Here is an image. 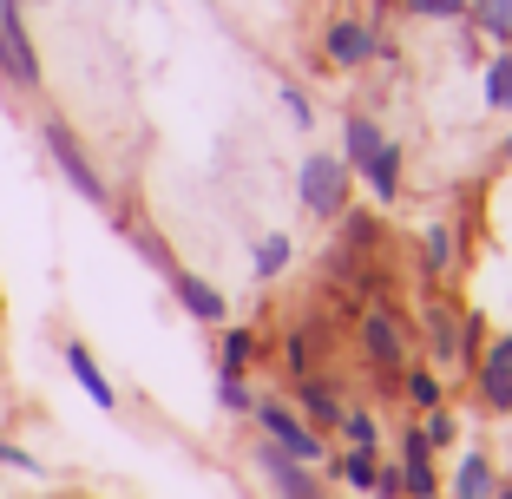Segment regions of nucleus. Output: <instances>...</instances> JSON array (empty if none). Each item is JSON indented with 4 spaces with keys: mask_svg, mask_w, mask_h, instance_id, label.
I'll return each instance as SVG.
<instances>
[{
    "mask_svg": "<svg viewBox=\"0 0 512 499\" xmlns=\"http://www.w3.org/2000/svg\"><path fill=\"white\" fill-rule=\"evenodd\" d=\"M46 132V152H53V165L66 171V184H73L79 197H86V204H112V191H106V178H99V171H92V158H86V145H79L73 132H66V119H46L40 125Z\"/></svg>",
    "mask_w": 512,
    "mask_h": 499,
    "instance_id": "f257e3e1",
    "label": "nucleus"
},
{
    "mask_svg": "<svg viewBox=\"0 0 512 499\" xmlns=\"http://www.w3.org/2000/svg\"><path fill=\"white\" fill-rule=\"evenodd\" d=\"M0 73L14 79L20 92L40 86V53L27 40V20H20V0H0Z\"/></svg>",
    "mask_w": 512,
    "mask_h": 499,
    "instance_id": "f03ea898",
    "label": "nucleus"
},
{
    "mask_svg": "<svg viewBox=\"0 0 512 499\" xmlns=\"http://www.w3.org/2000/svg\"><path fill=\"white\" fill-rule=\"evenodd\" d=\"M256 421H263L270 447H283L289 460H302V467H309V460H322V434L302 421V414H289L283 401H256Z\"/></svg>",
    "mask_w": 512,
    "mask_h": 499,
    "instance_id": "7ed1b4c3",
    "label": "nucleus"
},
{
    "mask_svg": "<svg viewBox=\"0 0 512 499\" xmlns=\"http://www.w3.org/2000/svg\"><path fill=\"white\" fill-rule=\"evenodd\" d=\"M302 204L316 217H342L348 211V165L329 152H316L309 165H302Z\"/></svg>",
    "mask_w": 512,
    "mask_h": 499,
    "instance_id": "20e7f679",
    "label": "nucleus"
},
{
    "mask_svg": "<svg viewBox=\"0 0 512 499\" xmlns=\"http://www.w3.org/2000/svg\"><path fill=\"white\" fill-rule=\"evenodd\" d=\"M362 342H368V362L381 368V375H401V362H407V335H401V322H394V309H368L362 316Z\"/></svg>",
    "mask_w": 512,
    "mask_h": 499,
    "instance_id": "39448f33",
    "label": "nucleus"
},
{
    "mask_svg": "<svg viewBox=\"0 0 512 499\" xmlns=\"http://www.w3.org/2000/svg\"><path fill=\"white\" fill-rule=\"evenodd\" d=\"M263 473H270L276 499H322V486L302 473V460H289L283 447H263Z\"/></svg>",
    "mask_w": 512,
    "mask_h": 499,
    "instance_id": "423d86ee",
    "label": "nucleus"
},
{
    "mask_svg": "<svg viewBox=\"0 0 512 499\" xmlns=\"http://www.w3.org/2000/svg\"><path fill=\"white\" fill-rule=\"evenodd\" d=\"M322 46H329V60H335V66H362V60H375V33H368L362 20H335Z\"/></svg>",
    "mask_w": 512,
    "mask_h": 499,
    "instance_id": "0eeeda50",
    "label": "nucleus"
},
{
    "mask_svg": "<svg viewBox=\"0 0 512 499\" xmlns=\"http://www.w3.org/2000/svg\"><path fill=\"white\" fill-rule=\"evenodd\" d=\"M480 394L493 408H512V342H493L480 355Z\"/></svg>",
    "mask_w": 512,
    "mask_h": 499,
    "instance_id": "6e6552de",
    "label": "nucleus"
},
{
    "mask_svg": "<svg viewBox=\"0 0 512 499\" xmlns=\"http://www.w3.org/2000/svg\"><path fill=\"white\" fill-rule=\"evenodd\" d=\"M66 368H73V381L92 394V401H99V408H119V388L99 375V362H92V348H86V342H66Z\"/></svg>",
    "mask_w": 512,
    "mask_h": 499,
    "instance_id": "1a4fd4ad",
    "label": "nucleus"
},
{
    "mask_svg": "<svg viewBox=\"0 0 512 499\" xmlns=\"http://www.w3.org/2000/svg\"><path fill=\"white\" fill-rule=\"evenodd\" d=\"M171 289H178V303L191 309L197 322H224V296H217L204 276H191V270H171Z\"/></svg>",
    "mask_w": 512,
    "mask_h": 499,
    "instance_id": "9d476101",
    "label": "nucleus"
},
{
    "mask_svg": "<svg viewBox=\"0 0 512 499\" xmlns=\"http://www.w3.org/2000/svg\"><path fill=\"white\" fill-rule=\"evenodd\" d=\"M296 401H302V414H309L316 427H342V401L329 394V381L302 375V381H296Z\"/></svg>",
    "mask_w": 512,
    "mask_h": 499,
    "instance_id": "9b49d317",
    "label": "nucleus"
},
{
    "mask_svg": "<svg viewBox=\"0 0 512 499\" xmlns=\"http://www.w3.org/2000/svg\"><path fill=\"white\" fill-rule=\"evenodd\" d=\"M362 178L375 184V197H381V204H394V191H401V152H394L388 138L375 145V158L362 165Z\"/></svg>",
    "mask_w": 512,
    "mask_h": 499,
    "instance_id": "f8f14e48",
    "label": "nucleus"
},
{
    "mask_svg": "<svg viewBox=\"0 0 512 499\" xmlns=\"http://www.w3.org/2000/svg\"><path fill=\"white\" fill-rule=\"evenodd\" d=\"M467 14H473V27H480L486 40L512 46V0H467Z\"/></svg>",
    "mask_w": 512,
    "mask_h": 499,
    "instance_id": "ddd939ff",
    "label": "nucleus"
},
{
    "mask_svg": "<svg viewBox=\"0 0 512 499\" xmlns=\"http://www.w3.org/2000/svg\"><path fill=\"white\" fill-rule=\"evenodd\" d=\"M493 467H486V454H467L460 460V480H453V499H493Z\"/></svg>",
    "mask_w": 512,
    "mask_h": 499,
    "instance_id": "4468645a",
    "label": "nucleus"
},
{
    "mask_svg": "<svg viewBox=\"0 0 512 499\" xmlns=\"http://www.w3.org/2000/svg\"><path fill=\"white\" fill-rule=\"evenodd\" d=\"M427 342H434L440 362H453L460 355V316L453 309H427Z\"/></svg>",
    "mask_w": 512,
    "mask_h": 499,
    "instance_id": "2eb2a0df",
    "label": "nucleus"
},
{
    "mask_svg": "<svg viewBox=\"0 0 512 499\" xmlns=\"http://www.w3.org/2000/svg\"><path fill=\"white\" fill-rule=\"evenodd\" d=\"M375 145H381L375 119H348V158H342V165H355V171H362L368 158H375Z\"/></svg>",
    "mask_w": 512,
    "mask_h": 499,
    "instance_id": "dca6fc26",
    "label": "nucleus"
},
{
    "mask_svg": "<svg viewBox=\"0 0 512 499\" xmlns=\"http://www.w3.org/2000/svg\"><path fill=\"white\" fill-rule=\"evenodd\" d=\"M335 473H342V486L368 493V486H375V454H362V447H348V454L335 460Z\"/></svg>",
    "mask_w": 512,
    "mask_h": 499,
    "instance_id": "f3484780",
    "label": "nucleus"
},
{
    "mask_svg": "<svg viewBox=\"0 0 512 499\" xmlns=\"http://www.w3.org/2000/svg\"><path fill=\"white\" fill-rule=\"evenodd\" d=\"M217 355H224V375H243L250 355H256V335L250 329H224V348H217Z\"/></svg>",
    "mask_w": 512,
    "mask_h": 499,
    "instance_id": "a211bd4d",
    "label": "nucleus"
},
{
    "mask_svg": "<svg viewBox=\"0 0 512 499\" xmlns=\"http://www.w3.org/2000/svg\"><path fill=\"white\" fill-rule=\"evenodd\" d=\"M486 99H493L499 112H512V53H499V60L486 66Z\"/></svg>",
    "mask_w": 512,
    "mask_h": 499,
    "instance_id": "6ab92c4d",
    "label": "nucleus"
},
{
    "mask_svg": "<svg viewBox=\"0 0 512 499\" xmlns=\"http://www.w3.org/2000/svg\"><path fill=\"white\" fill-rule=\"evenodd\" d=\"M407 401H414V408H440V375L434 368H407Z\"/></svg>",
    "mask_w": 512,
    "mask_h": 499,
    "instance_id": "aec40b11",
    "label": "nucleus"
},
{
    "mask_svg": "<svg viewBox=\"0 0 512 499\" xmlns=\"http://www.w3.org/2000/svg\"><path fill=\"white\" fill-rule=\"evenodd\" d=\"M289 270V237H263L256 243V276H283Z\"/></svg>",
    "mask_w": 512,
    "mask_h": 499,
    "instance_id": "412c9836",
    "label": "nucleus"
},
{
    "mask_svg": "<svg viewBox=\"0 0 512 499\" xmlns=\"http://www.w3.org/2000/svg\"><path fill=\"white\" fill-rule=\"evenodd\" d=\"M440 270H453V230L447 224L427 230V276H440Z\"/></svg>",
    "mask_w": 512,
    "mask_h": 499,
    "instance_id": "4be33fe9",
    "label": "nucleus"
},
{
    "mask_svg": "<svg viewBox=\"0 0 512 499\" xmlns=\"http://www.w3.org/2000/svg\"><path fill=\"white\" fill-rule=\"evenodd\" d=\"M342 427H348V447H362V454H375V440H381V427H375V414H342Z\"/></svg>",
    "mask_w": 512,
    "mask_h": 499,
    "instance_id": "5701e85b",
    "label": "nucleus"
},
{
    "mask_svg": "<svg viewBox=\"0 0 512 499\" xmlns=\"http://www.w3.org/2000/svg\"><path fill=\"white\" fill-rule=\"evenodd\" d=\"M453 434H460V427H453V414H447V408H427V427H421L427 447H447Z\"/></svg>",
    "mask_w": 512,
    "mask_h": 499,
    "instance_id": "b1692460",
    "label": "nucleus"
},
{
    "mask_svg": "<svg viewBox=\"0 0 512 499\" xmlns=\"http://www.w3.org/2000/svg\"><path fill=\"white\" fill-rule=\"evenodd\" d=\"M407 14H427V20H460L467 0H407Z\"/></svg>",
    "mask_w": 512,
    "mask_h": 499,
    "instance_id": "393cba45",
    "label": "nucleus"
},
{
    "mask_svg": "<svg viewBox=\"0 0 512 499\" xmlns=\"http://www.w3.org/2000/svg\"><path fill=\"white\" fill-rule=\"evenodd\" d=\"M217 401H224L230 414H250V388H243V375H224V381H217Z\"/></svg>",
    "mask_w": 512,
    "mask_h": 499,
    "instance_id": "a878e982",
    "label": "nucleus"
},
{
    "mask_svg": "<svg viewBox=\"0 0 512 499\" xmlns=\"http://www.w3.org/2000/svg\"><path fill=\"white\" fill-rule=\"evenodd\" d=\"M283 362H289V375H309V342H302V335H289V342H283Z\"/></svg>",
    "mask_w": 512,
    "mask_h": 499,
    "instance_id": "bb28decb",
    "label": "nucleus"
},
{
    "mask_svg": "<svg viewBox=\"0 0 512 499\" xmlns=\"http://www.w3.org/2000/svg\"><path fill=\"white\" fill-rule=\"evenodd\" d=\"M368 493H381V499H407V486H401V473L394 467H375V486Z\"/></svg>",
    "mask_w": 512,
    "mask_h": 499,
    "instance_id": "cd10ccee",
    "label": "nucleus"
},
{
    "mask_svg": "<svg viewBox=\"0 0 512 499\" xmlns=\"http://www.w3.org/2000/svg\"><path fill=\"white\" fill-rule=\"evenodd\" d=\"M0 467H20V473H40V467H33V454H20V447H7V440H0Z\"/></svg>",
    "mask_w": 512,
    "mask_h": 499,
    "instance_id": "c85d7f7f",
    "label": "nucleus"
},
{
    "mask_svg": "<svg viewBox=\"0 0 512 499\" xmlns=\"http://www.w3.org/2000/svg\"><path fill=\"white\" fill-rule=\"evenodd\" d=\"M283 99H289V119H296V125H309V99H302V92H296V86H289V92H283Z\"/></svg>",
    "mask_w": 512,
    "mask_h": 499,
    "instance_id": "c756f323",
    "label": "nucleus"
},
{
    "mask_svg": "<svg viewBox=\"0 0 512 499\" xmlns=\"http://www.w3.org/2000/svg\"><path fill=\"white\" fill-rule=\"evenodd\" d=\"M493 499H512V486H493Z\"/></svg>",
    "mask_w": 512,
    "mask_h": 499,
    "instance_id": "7c9ffc66",
    "label": "nucleus"
},
{
    "mask_svg": "<svg viewBox=\"0 0 512 499\" xmlns=\"http://www.w3.org/2000/svg\"><path fill=\"white\" fill-rule=\"evenodd\" d=\"M499 158H506V165H512V138H506V152H499Z\"/></svg>",
    "mask_w": 512,
    "mask_h": 499,
    "instance_id": "2f4dec72",
    "label": "nucleus"
},
{
    "mask_svg": "<svg viewBox=\"0 0 512 499\" xmlns=\"http://www.w3.org/2000/svg\"><path fill=\"white\" fill-rule=\"evenodd\" d=\"M427 499H440V493H427Z\"/></svg>",
    "mask_w": 512,
    "mask_h": 499,
    "instance_id": "473e14b6",
    "label": "nucleus"
}]
</instances>
